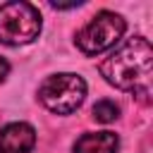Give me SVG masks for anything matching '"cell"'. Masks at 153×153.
Instances as JSON below:
<instances>
[{
  "label": "cell",
  "instance_id": "cell-4",
  "mask_svg": "<svg viewBox=\"0 0 153 153\" xmlns=\"http://www.w3.org/2000/svg\"><path fill=\"white\" fill-rule=\"evenodd\" d=\"M124 29L127 24L120 14L103 10L76 33V48L84 55H100L124 36Z\"/></svg>",
  "mask_w": 153,
  "mask_h": 153
},
{
  "label": "cell",
  "instance_id": "cell-6",
  "mask_svg": "<svg viewBox=\"0 0 153 153\" xmlns=\"http://www.w3.org/2000/svg\"><path fill=\"white\" fill-rule=\"evenodd\" d=\"M120 148V139L115 131H88L81 134L72 151L74 153H117Z\"/></svg>",
  "mask_w": 153,
  "mask_h": 153
},
{
  "label": "cell",
  "instance_id": "cell-8",
  "mask_svg": "<svg viewBox=\"0 0 153 153\" xmlns=\"http://www.w3.org/2000/svg\"><path fill=\"white\" fill-rule=\"evenodd\" d=\"M7 72H10V65H7V60L0 55V84L5 81V76H7Z\"/></svg>",
  "mask_w": 153,
  "mask_h": 153
},
{
  "label": "cell",
  "instance_id": "cell-3",
  "mask_svg": "<svg viewBox=\"0 0 153 153\" xmlns=\"http://www.w3.org/2000/svg\"><path fill=\"white\" fill-rule=\"evenodd\" d=\"M38 98H41V103L50 112L69 115V112L79 110V105L84 103V98H86V81L79 74H72V72L53 74V76H48L41 84Z\"/></svg>",
  "mask_w": 153,
  "mask_h": 153
},
{
  "label": "cell",
  "instance_id": "cell-5",
  "mask_svg": "<svg viewBox=\"0 0 153 153\" xmlns=\"http://www.w3.org/2000/svg\"><path fill=\"white\" fill-rule=\"evenodd\" d=\"M36 131L26 122H10L0 129V153H31Z\"/></svg>",
  "mask_w": 153,
  "mask_h": 153
},
{
  "label": "cell",
  "instance_id": "cell-2",
  "mask_svg": "<svg viewBox=\"0 0 153 153\" xmlns=\"http://www.w3.org/2000/svg\"><path fill=\"white\" fill-rule=\"evenodd\" d=\"M41 33V12L31 2H5L0 5V43L26 45Z\"/></svg>",
  "mask_w": 153,
  "mask_h": 153
},
{
  "label": "cell",
  "instance_id": "cell-1",
  "mask_svg": "<svg viewBox=\"0 0 153 153\" xmlns=\"http://www.w3.org/2000/svg\"><path fill=\"white\" fill-rule=\"evenodd\" d=\"M103 79L120 88V91H134L139 96H148L151 74H153V48L143 36H134L127 43H122L117 50H112L100 62Z\"/></svg>",
  "mask_w": 153,
  "mask_h": 153
},
{
  "label": "cell",
  "instance_id": "cell-7",
  "mask_svg": "<svg viewBox=\"0 0 153 153\" xmlns=\"http://www.w3.org/2000/svg\"><path fill=\"white\" fill-rule=\"evenodd\" d=\"M93 120L96 122H112V120H117V115H120V108H117V103L115 100H98L96 105H93Z\"/></svg>",
  "mask_w": 153,
  "mask_h": 153
}]
</instances>
